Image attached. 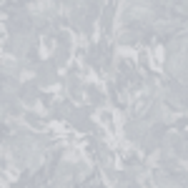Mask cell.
Returning <instances> with one entry per match:
<instances>
[{"instance_id":"cell-1","label":"cell","mask_w":188,"mask_h":188,"mask_svg":"<svg viewBox=\"0 0 188 188\" xmlns=\"http://www.w3.org/2000/svg\"><path fill=\"white\" fill-rule=\"evenodd\" d=\"M0 136H8V128H0Z\"/></svg>"}]
</instances>
